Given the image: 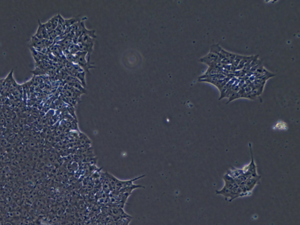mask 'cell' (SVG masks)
<instances>
[{
  "instance_id": "6da1fadb",
  "label": "cell",
  "mask_w": 300,
  "mask_h": 225,
  "mask_svg": "<svg viewBox=\"0 0 300 225\" xmlns=\"http://www.w3.org/2000/svg\"><path fill=\"white\" fill-rule=\"evenodd\" d=\"M223 179L225 182L224 186L221 190L216 191V194L223 195L226 198H229L230 202L236 198L242 197L241 191L237 182L227 173L223 176Z\"/></svg>"
},
{
  "instance_id": "7a4b0ae2",
  "label": "cell",
  "mask_w": 300,
  "mask_h": 225,
  "mask_svg": "<svg viewBox=\"0 0 300 225\" xmlns=\"http://www.w3.org/2000/svg\"><path fill=\"white\" fill-rule=\"evenodd\" d=\"M86 56H87V52H82L80 51L78 52L74 55V60L73 64H78L83 69L84 71H87V72L89 73V69L95 68V67L92 66L89 62L90 58L86 59Z\"/></svg>"
},
{
  "instance_id": "3957f363",
  "label": "cell",
  "mask_w": 300,
  "mask_h": 225,
  "mask_svg": "<svg viewBox=\"0 0 300 225\" xmlns=\"http://www.w3.org/2000/svg\"><path fill=\"white\" fill-rule=\"evenodd\" d=\"M72 76H74L76 77L82 85L85 88L86 87V80H85V71L81 72H73L72 73Z\"/></svg>"
},
{
  "instance_id": "277c9868",
  "label": "cell",
  "mask_w": 300,
  "mask_h": 225,
  "mask_svg": "<svg viewBox=\"0 0 300 225\" xmlns=\"http://www.w3.org/2000/svg\"><path fill=\"white\" fill-rule=\"evenodd\" d=\"M31 43L32 46L35 48H42L44 46L43 45V40H41L37 38L35 35L33 36L31 39Z\"/></svg>"
},
{
  "instance_id": "5b68a950",
  "label": "cell",
  "mask_w": 300,
  "mask_h": 225,
  "mask_svg": "<svg viewBox=\"0 0 300 225\" xmlns=\"http://www.w3.org/2000/svg\"><path fill=\"white\" fill-rule=\"evenodd\" d=\"M38 22H39V27H38V30L36 31V34L35 35V36L41 39V40H43V36H42V34H43V30L45 29V26H44V23H42L39 20H38Z\"/></svg>"
},
{
  "instance_id": "8992f818",
  "label": "cell",
  "mask_w": 300,
  "mask_h": 225,
  "mask_svg": "<svg viewBox=\"0 0 300 225\" xmlns=\"http://www.w3.org/2000/svg\"><path fill=\"white\" fill-rule=\"evenodd\" d=\"M67 85L69 86H71V87H72L73 88H75V89L80 90L83 94H86L87 93L86 89L82 85V84L80 82H72V83H67Z\"/></svg>"
},
{
  "instance_id": "52a82bcc",
  "label": "cell",
  "mask_w": 300,
  "mask_h": 225,
  "mask_svg": "<svg viewBox=\"0 0 300 225\" xmlns=\"http://www.w3.org/2000/svg\"><path fill=\"white\" fill-rule=\"evenodd\" d=\"M145 177V175H142V176H141L139 177V178H134V179H133L131 180H130V181H120V184H121V189H123V188H126L127 187H129V186H131L132 185H133V182L139 180V178H142Z\"/></svg>"
},
{
  "instance_id": "ba28073f",
  "label": "cell",
  "mask_w": 300,
  "mask_h": 225,
  "mask_svg": "<svg viewBox=\"0 0 300 225\" xmlns=\"http://www.w3.org/2000/svg\"><path fill=\"white\" fill-rule=\"evenodd\" d=\"M138 188H144V187L142 186H141V185H135L133 184V185H132L130 186L120 189L119 191L120 192H122V193H128V194L130 195L131 193L132 192V191H133V189Z\"/></svg>"
},
{
  "instance_id": "9c48e42d",
  "label": "cell",
  "mask_w": 300,
  "mask_h": 225,
  "mask_svg": "<svg viewBox=\"0 0 300 225\" xmlns=\"http://www.w3.org/2000/svg\"><path fill=\"white\" fill-rule=\"evenodd\" d=\"M80 21L81 20L78 17L72 18L68 19V20H65V27H66V28L70 27L72 26L73 25H74L76 23H77L78 22Z\"/></svg>"
},
{
  "instance_id": "30bf717a",
  "label": "cell",
  "mask_w": 300,
  "mask_h": 225,
  "mask_svg": "<svg viewBox=\"0 0 300 225\" xmlns=\"http://www.w3.org/2000/svg\"><path fill=\"white\" fill-rule=\"evenodd\" d=\"M68 51L70 54L73 55H76L78 52H79V46L78 44H71L68 48Z\"/></svg>"
},
{
  "instance_id": "8fae6325",
  "label": "cell",
  "mask_w": 300,
  "mask_h": 225,
  "mask_svg": "<svg viewBox=\"0 0 300 225\" xmlns=\"http://www.w3.org/2000/svg\"><path fill=\"white\" fill-rule=\"evenodd\" d=\"M66 108H67V110L68 111V113H69V114L73 117V118L75 119V120H77V118H76V114H75V107L73 106H69L68 105L67 107H66Z\"/></svg>"
},
{
  "instance_id": "7c38bea8",
  "label": "cell",
  "mask_w": 300,
  "mask_h": 225,
  "mask_svg": "<svg viewBox=\"0 0 300 225\" xmlns=\"http://www.w3.org/2000/svg\"><path fill=\"white\" fill-rule=\"evenodd\" d=\"M44 26H45L46 30H47V31L48 32V33L51 32V31H54V30H55L54 25L52 24V23L49 21H48L46 23H44Z\"/></svg>"
},
{
  "instance_id": "4fadbf2b",
  "label": "cell",
  "mask_w": 300,
  "mask_h": 225,
  "mask_svg": "<svg viewBox=\"0 0 300 225\" xmlns=\"http://www.w3.org/2000/svg\"><path fill=\"white\" fill-rule=\"evenodd\" d=\"M49 21L51 22L52 23V24L54 25L55 28L56 29V28L59 25V17H58V14L57 15H55L54 16V17H52L51 20H49Z\"/></svg>"
},
{
  "instance_id": "5bb4252c",
  "label": "cell",
  "mask_w": 300,
  "mask_h": 225,
  "mask_svg": "<svg viewBox=\"0 0 300 225\" xmlns=\"http://www.w3.org/2000/svg\"><path fill=\"white\" fill-rule=\"evenodd\" d=\"M112 214L115 216H122V214H125L123 211H121L119 208H114L112 209Z\"/></svg>"
},
{
  "instance_id": "9a60e30c",
  "label": "cell",
  "mask_w": 300,
  "mask_h": 225,
  "mask_svg": "<svg viewBox=\"0 0 300 225\" xmlns=\"http://www.w3.org/2000/svg\"><path fill=\"white\" fill-rule=\"evenodd\" d=\"M58 36V34L56 33V32L55 31V30H54L51 32H49V39L52 40L54 41V40Z\"/></svg>"
},
{
  "instance_id": "2e32d148",
  "label": "cell",
  "mask_w": 300,
  "mask_h": 225,
  "mask_svg": "<svg viewBox=\"0 0 300 225\" xmlns=\"http://www.w3.org/2000/svg\"><path fill=\"white\" fill-rule=\"evenodd\" d=\"M72 124V129L73 130H78V127H77V120H74L73 121H72L71 123Z\"/></svg>"
}]
</instances>
